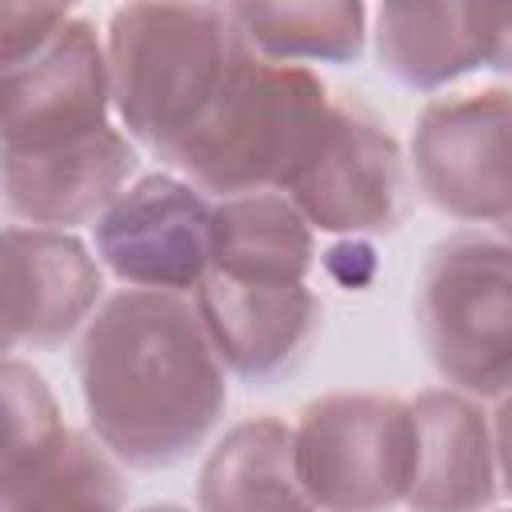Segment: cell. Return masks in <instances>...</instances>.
I'll return each mask as SVG.
<instances>
[{"mask_svg":"<svg viewBox=\"0 0 512 512\" xmlns=\"http://www.w3.org/2000/svg\"><path fill=\"white\" fill-rule=\"evenodd\" d=\"M412 152L436 208L460 220H508V96L500 88L432 100Z\"/></svg>","mask_w":512,"mask_h":512,"instance_id":"cell-8","label":"cell"},{"mask_svg":"<svg viewBox=\"0 0 512 512\" xmlns=\"http://www.w3.org/2000/svg\"><path fill=\"white\" fill-rule=\"evenodd\" d=\"M68 20L72 12L56 4H0V68L36 56Z\"/></svg>","mask_w":512,"mask_h":512,"instance_id":"cell-20","label":"cell"},{"mask_svg":"<svg viewBox=\"0 0 512 512\" xmlns=\"http://www.w3.org/2000/svg\"><path fill=\"white\" fill-rule=\"evenodd\" d=\"M420 332L436 368L480 396L508 388V248L456 236L420 276Z\"/></svg>","mask_w":512,"mask_h":512,"instance_id":"cell-5","label":"cell"},{"mask_svg":"<svg viewBox=\"0 0 512 512\" xmlns=\"http://www.w3.org/2000/svg\"><path fill=\"white\" fill-rule=\"evenodd\" d=\"M508 32V4H384L376 12V52L412 88H436L472 68L504 64Z\"/></svg>","mask_w":512,"mask_h":512,"instance_id":"cell-12","label":"cell"},{"mask_svg":"<svg viewBox=\"0 0 512 512\" xmlns=\"http://www.w3.org/2000/svg\"><path fill=\"white\" fill-rule=\"evenodd\" d=\"M108 60L88 20H68L36 56L0 68V152H48L108 128Z\"/></svg>","mask_w":512,"mask_h":512,"instance_id":"cell-6","label":"cell"},{"mask_svg":"<svg viewBox=\"0 0 512 512\" xmlns=\"http://www.w3.org/2000/svg\"><path fill=\"white\" fill-rule=\"evenodd\" d=\"M240 40L268 60H348L364 44L360 4H236L228 8Z\"/></svg>","mask_w":512,"mask_h":512,"instance_id":"cell-18","label":"cell"},{"mask_svg":"<svg viewBox=\"0 0 512 512\" xmlns=\"http://www.w3.org/2000/svg\"><path fill=\"white\" fill-rule=\"evenodd\" d=\"M140 512H184V508H176V504H152V508H140Z\"/></svg>","mask_w":512,"mask_h":512,"instance_id":"cell-21","label":"cell"},{"mask_svg":"<svg viewBox=\"0 0 512 512\" xmlns=\"http://www.w3.org/2000/svg\"><path fill=\"white\" fill-rule=\"evenodd\" d=\"M288 192L292 208L328 232L392 228L404 200L400 152L368 112L328 100L316 144Z\"/></svg>","mask_w":512,"mask_h":512,"instance_id":"cell-7","label":"cell"},{"mask_svg":"<svg viewBox=\"0 0 512 512\" xmlns=\"http://www.w3.org/2000/svg\"><path fill=\"white\" fill-rule=\"evenodd\" d=\"M244 40L228 8L128 4L108 24V92L120 120L168 156L220 92Z\"/></svg>","mask_w":512,"mask_h":512,"instance_id":"cell-3","label":"cell"},{"mask_svg":"<svg viewBox=\"0 0 512 512\" xmlns=\"http://www.w3.org/2000/svg\"><path fill=\"white\" fill-rule=\"evenodd\" d=\"M324 112L328 92L304 64L268 60L244 44L196 128L164 160L224 196L288 188Z\"/></svg>","mask_w":512,"mask_h":512,"instance_id":"cell-2","label":"cell"},{"mask_svg":"<svg viewBox=\"0 0 512 512\" xmlns=\"http://www.w3.org/2000/svg\"><path fill=\"white\" fill-rule=\"evenodd\" d=\"M136 156L108 124L48 152H0V200L32 224H80L120 196Z\"/></svg>","mask_w":512,"mask_h":512,"instance_id":"cell-13","label":"cell"},{"mask_svg":"<svg viewBox=\"0 0 512 512\" xmlns=\"http://www.w3.org/2000/svg\"><path fill=\"white\" fill-rule=\"evenodd\" d=\"M0 512H120V480L88 436L64 428L28 468L0 484Z\"/></svg>","mask_w":512,"mask_h":512,"instance_id":"cell-17","label":"cell"},{"mask_svg":"<svg viewBox=\"0 0 512 512\" xmlns=\"http://www.w3.org/2000/svg\"><path fill=\"white\" fill-rule=\"evenodd\" d=\"M416 460L404 500L416 512H476L496 496L484 412L448 392H424L412 408Z\"/></svg>","mask_w":512,"mask_h":512,"instance_id":"cell-14","label":"cell"},{"mask_svg":"<svg viewBox=\"0 0 512 512\" xmlns=\"http://www.w3.org/2000/svg\"><path fill=\"white\" fill-rule=\"evenodd\" d=\"M200 512H316L292 460V428L280 420L236 424L200 472Z\"/></svg>","mask_w":512,"mask_h":512,"instance_id":"cell-15","label":"cell"},{"mask_svg":"<svg viewBox=\"0 0 512 512\" xmlns=\"http://www.w3.org/2000/svg\"><path fill=\"white\" fill-rule=\"evenodd\" d=\"M8 348H12V340H8V336H4V328H0V356H4Z\"/></svg>","mask_w":512,"mask_h":512,"instance_id":"cell-22","label":"cell"},{"mask_svg":"<svg viewBox=\"0 0 512 512\" xmlns=\"http://www.w3.org/2000/svg\"><path fill=\"white\" fill-rule=\"evenodd\" d=\"M100 300V268L88 248L56 228L0 232V328L4 336L56 344Z\"/></svg>","mask_w":512,"mask_h":512,"instance_id":"cell-10","label":"cell"},{"mask_svg":"<svg viewBox=\"0 0 512 512\" xmlns=\"http://www.w3.org/2000/svg\"><path fill=\"white\" fill-rule=\"evenodd\" d=\"M292 460L316 512H388L412 480V412L380 396L316 400L292 432Z\"/></svg>","mask_w":512,"mask_h":512,"instance_id":"cell-4","label":"cell"},{"mask_svg":"<svg viewBox=\"0 0 512 512\" xmlns=\"http://www.w3.org/2000/svg\"><path fill=\"white\" fill-rule=\"evenodd\" d=\"M212 208L172 176H144L124 188L96 224V248L108 268L152 292L196 288L208 272Z\"/></svg>","mask_w":512,"mask_h":512,"instance_id":"cell-9","label":"cell"},{"mask_svg":"<svg viewBox=\"0 0 512 512\" xmlns=\"http://www.w3.org/2000/svg\"><path fill=\"white\" fill-rule=\"evenodd\" d=\"M80 388L100 444L136 468L184 460L224 408V368L180 292L128 288L80 340Z\"/></svg>","mask_w":512,"mask_h":512,"instance_id":"cell-1","label":"cell"},{"mask_svg":"<svg viewBox=\"0 0 512 512\" xmlns=\"http://www.w3.org/2000/svg\"><path fill=\"white\" fill-rule=\"evenodd\" d=\"M308 220L284 196H228L212 208L208 272L228 280H300L308 272Z\"/></svg>","mask_w":512,"mask_h":512,"instance_id":"cell-16","label":"cell"},{"mask_svg":"<svg viewBox=\"0 0 512 512\" xmlns=\"http://www.w3.org/2000/svg\"><path fill=\"white\" fill-rule=\"evenodd\" d=\"M192 304L220 364L240 376L280 372L316 328V300L300 280H228L204 272Z\"/></svg>","mask_w":512,"mask_h":512,"instance_id":"cell-11","label":"cell"},{"mask_svg":"<svg viewBox=\"0 0 512 512\" xmlns=\"http://www.w3.org/2000/svg\"><path fill=\"white\" fill-rule=\"evenodd\" d=\"M64 432L56 400L40 372L0 360V484L28 468Z\"/></svg>","mask_w":512,"mask_h":512,"instance_id":"cell-19","label":"cell"}]
</instances>
